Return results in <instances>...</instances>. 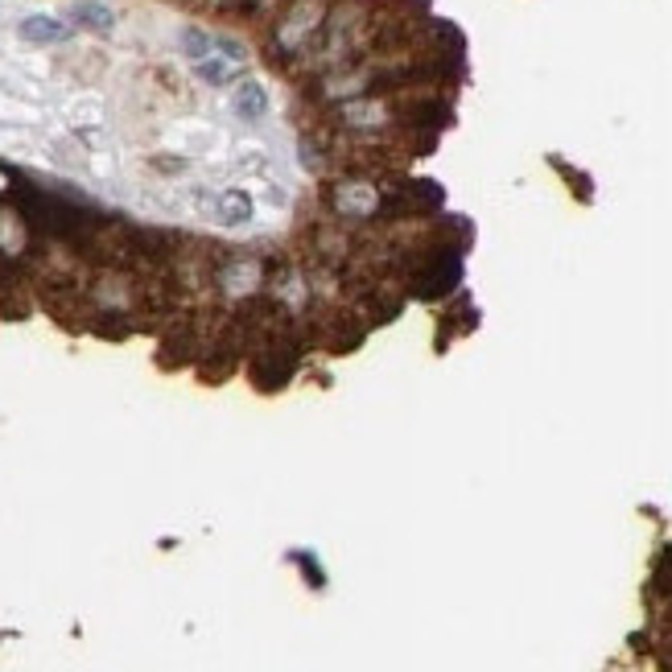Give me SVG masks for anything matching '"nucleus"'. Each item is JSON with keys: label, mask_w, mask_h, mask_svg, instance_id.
Segmentation results:
<instances>
[{"label": "nucleus", "mask_w": 672, "mask_h": 672, "mask_svg": "<svg viewBox=\"0 0 672 672\" xmlns=\"http://www.w3.org/2000/svg\"><path fill=\"white\" fill-rule=\"evenodd\" d=\"M334 0H285L273 33H268V50H273V62H297L310 58L314 46L322 42V29L330 21Z\"/></svg>", "instance_id": "obj_1"}, {"label": "nucleus", "mask_w": 672, "mask_h": 672, "mask_svg": "<svg viewBox=\"0 0 672 672\" xmlns=\"http://www.w3.org/2000/svg\"><path fill=\"white\" fill-rule=\"evenodd\" d=\"M66 29L62 21H54V17H29V21H21V38L25 42H33V46H54V42H66Z\"/></svg>", "instance_id": "obj_2"}, {"label": "nucleus", "mask_w": 672, "mask_h": 672, "mask_svg": "<svg viewBox=\"0 0 672 672\" xmlns=\"http://www.w3.org/2000/svg\"><path fill=\"white\" fill-rule=\"evenodd\" d=\"M71 21L83 25V29H95V33H108L116 17H112L108 5H99V0H79V5L71 9Z\"/></svg>", "instance_id": "obj_3"}, {"label": "nucleus", "mask_w": 672, "mask_h": 672, "mask_svg": "<svg viewBox=\"0 0 672 672\" xmlns=\"http://www.w3.org/2000/svg\"><path fill=\"white\" fill-rule=\"evenodd\" d=\"M235 112H240L244 120H260V116L268 112V95H264V87L252 83V79L235 87Z\"/></svg>", "instance_id": "obj_4"}, {"label": "nucleus", "mask_w": 672, "mask_h": 672, "mask_svg": "<svg viewBox=\"0 0 672 672\" xmlns=\"http://www.w3.org/2000/svg\"><path fill=\"white\" fill-rule=\"evenodd\" d=\"M219 219H223V223H248V219H252V198H248L244 190L219 194Z\"/></svg>", "instance_id": "obj_5"}, {"label": "nucleus", "mask_w": 672, "mask_h": 672, "mask_svg": "<svg viewBox=\"0 0 672 672\" xmlns=\"http://www.w3.org/2000/svg\"><path fill=\"white\" fill-rule=\"evenodd\" d=\"M231 75H235V66H231L227 58H203V62H198V79L211 83V87L231 83Z\"/></svg>", "instance_id": "obj_6"}, {"label": "nucleus", "mask_w": 672, "mask_h": 672, "mask_svg": "<svg viewBox=\"0 0 672 672\" xmlns=\"http://www.w3.org/2000/svg\"><path fill=\"white\" fill-rule=\"evenodd\" d=\"M182 46H186V54H190L194 62H203V58L211 54V38H207L203 29H186V33H182Z\"/></svg>", "instance_id": "obj_7"}, {"label": "nucleus", "mask_w": 672, "mask_h": 672, "mask_svg": "<svg viewBox=\"0 0 672 672\" xmlns=\"http://www.w3.org/2000/svg\"><path fill=\"white\" fill-rule=\"evenodd\" d=\"M198 9H235V0H194Z\"/></svg>", "instance_id": "obj_8"}]
</instances>
